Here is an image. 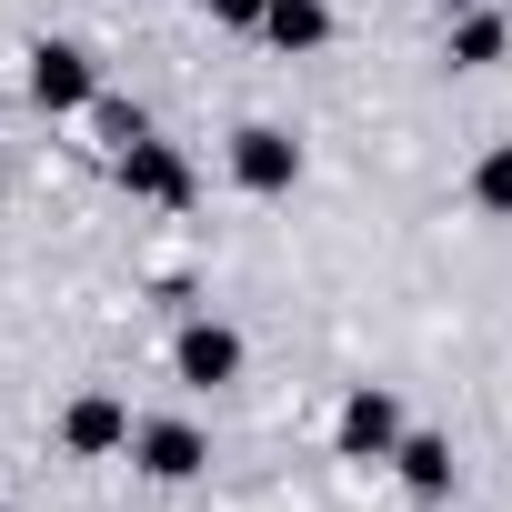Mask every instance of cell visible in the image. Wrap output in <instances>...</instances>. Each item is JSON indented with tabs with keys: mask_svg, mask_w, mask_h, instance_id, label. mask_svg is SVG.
Returning <instances> with one entry per match:
<instances>
[{
	"mask_svg": "<svg viewBox=\"0 0 512 512\" xmlns=\"http://www.w3.org/2000/svg\"><path fill=\"white\" fill-rule=\"evenodd\" d=\"M231 181H241L251 201H282V191L302 181V141L272 131V121H241V131H231Z\"/></svg>",
	"mask_w": 512,
	"mask_h": 512,
	"instance_id": "obj_1",
	"label": "cell"
},
{
	"mask_svg": "<svg viewBox=\"0 0 512 512\" xmlns=\"http://www.w3.org/2000/svg\"><path fill=\"white\" fill-rule=\"evenodd\" d=\"M402 432H412V422H402V402H392V392H372V382H362V392L342 402V422H332V442H342L352 462H392V452H402Z\"/></svg>",
	"mask_w": 512,
	"mask_h": 512,
	"instance_id": "obj_4",
	"label": "cell"
},
{
	"mask_svg": "<svg viewBox=\"0 0 512 512\" xmlns=\"http://www.w3.org/2000/svg\"><path fill=\"white\" fill-rule=\"evenodd\" d=\"M502 41H512V21H502V11H452L442 61H452V71H492V61H502Z\"/></svg>",
	"mask_w": 512,
	"mask_h": 512,
	"instance_id": "obj_8",
	"label": "cell"
},
{
	"mask_svg": "<svg viewBox=\"0 0 512 512\" xmlns=\"http://www.w3.org/2000/svg\"><path fill=\"white\" fill-rule=\"evenodd\" d=\"M171 372H181L191 392H221V382H241V332H231V322H181V342H171Z\"/></svg>",
	"mask_w": 512,
	"mask_h": 512,
	"instance_id": "obj_6",
	"label": "cell"
},
{
	"mask_svg": "<svg viewBox=\"0 0 512 512\" xmlns=\"http://www.w3.org/2000/svg\"><path fill=\"white\" fill-rule=\"evenodd\" d=\"M392 472H402V482H412L422 502H442V492H452V442H442V432H402Z\"/></svg>",
	"mask_w": 512,
	"mask_h": 512,
	"instance_id": "obj_9",
	"label": "cell"
},
{
	"mask_svg": "<svg viewBox=\"0 0 512 512\" xmlns=\"http://www.w3.org/2000/svg\"><path fill=\"white\" fill-rule=\"evenodd\" d=\"M282 51H322L332 41V11H322V0H272V21H262Z\"/></svg>",
	"mask_w": 512,
	"mask_h": 512,
	"instance_id": "obj_10",
	"label": "cell"
},
{
	"mask_svg": "<svg viewBox=\"0 0 512 512\" xmlns=\"http://www.w3.org/2000/svg\"><path fill=\"white\" fill-rule=\"evenodd\" d=\"M131 432H141V422H131L121 392H81V402L61 412V452H71V462H111V452H131Z\"/></svg>",
	"mask_w": 512,
	"mask_h": 512,
	"instance_id": "obj_3",
	"label": "cell"
},
{
	"mask_svg": "<svg viewBox=\"0 0 512 512\" xmlns=\"http://www.w3.org/2000/svg\"><path fill=\"white\" fill-rule=\"evenodd\" d=\"M31 101H41L51 121H61V111H91V101H101L91 51H81V41H41V51H31Z\"/></svg>",
	"mask_w": 512,
	"mask_h": 512,
	"instance_id": "obj_2",
	"label": "cell"
},
{
	"mask_svg": "<svg viewBox=\"0 0 512 512\" xmlns=\"http://www.w3.org/2000/svg\"><path fill=\"white\" fill-rule=\"evenodd\" d=\"M472 201H482V211H512V141H492V151L472 161Z\"/></svg>",
	"mask_w": 512,
	"mask_h": 512,
	"instance_id": "obj_11",
	"label": "cell"
},
{
	"mask_svg": "<svg viewBox=\"0 0 512 512\" xmlns=\"http://www.w3.org/2000/svg\"><path fill=\"white\" fill-rule=\"evenodd\" d=\"M131 462H141L151 482H191V472L211 462V442H201V422H141V432H131Z\"/></svg>",
	"mask_w": 512,
	"mask_h": 512,
	"instance_id": "obj_7",
	"label": "cell"
},
{
	"mask_svg": "<svg viewBox=\"0 0 512 512\" xmlns=\"http://www.w3.org/2000/svg\"><path fill=\"white\" fill-rule=\"evenodd\" d=\"M121 191H131V201H171V211H181V201H191V161H181L171 141L131 131V141H121Z\"/></svg>",
	"mask_w": 512,
	"mask_h": 512,
	"instance_id": "obj_5",
	"label": "cell"
}]
</instances>
